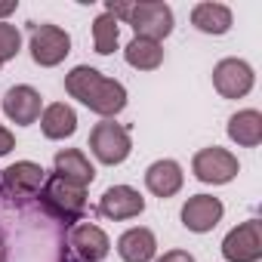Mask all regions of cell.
Here are the masks:
<instances>
[{
    "mask_svg": "<svg viewBox=\"0 0 262 262\" xmlns=\"http://www.w3.org/2000/svg\"><path fill=\"white\" fill-rule=\"evenodd\" d=\"M65 90L71 99H77L80 105H86L93 114L111 120L114 114H120L126 108V86L114 77H105L102 71L90 68V65H77L65 74Z\"/></svg>",
    "mask_w": 262,
    "mask_h": 262,
    "instance_id": "cell-1",
    "label": "cell"
},
{
    "mask_svg": "<svg viewBox=\"0 0 262 262\" xmlns=\"http://www.w3.org/2000/svg\"><path fill=\"white\" fill-rule=\"evenodd\" d=\"M37 198H40V207H43L53 219H59V222H65V225L80 222V216H83V210H86V188H77V185L59 179L56 173L47 176V182H43V188H40Z\"/></svg>",
    "mask_w": 262,
    "mask_h": 262,
    "instance_id": "cell-2",
    "label": "cell"
},
{
    "mask_svg": "<svg viewBox=\"0 0 262 262\" xmlns=\"http://www.w3.org/2000/svg\"><path fill=\"white\" fill-rule=\"evenodd\" d=\"M90 151L99 164L105 167H117L129 158V151H133V139H129V129L114 123V120H102L93 126L90 133Z\"/></svg>",
    "mask_w": 262,
    "mask_h": 262,
    "instance_id": "cell-3",
    "label": "cell"
},
{
    "mask_svg": "<svg viewBox=\"0 0 262 262\" xmlns=\"http://www.w3.org/2000/svg\"><path fill=\"white\" fill-rule=\"evenodd\" d=\"M111 253L108 234L96 222H74L65 237V253L71 262H102Z\"/></svg>",
    "mask_w": 262,
    "mask_h": 262,
    "instance_id": "cell-4",
    "label": "cell"
},
{
    "mask_svg": "<svg viewBox=\"0 0 262 262\" xmlns=\"http://www.w3.org/2000/svg\"><path fill=\"white\" fill-rule=\"evenodd\" d=\"M126 25H133L136 37L145 40H164L173 34V10L164 4V0H142V4L129 7Z\"/></svg>",
    "mask_w": 262,
    "mask_h": 262,
    "instance_id": "cell-5",
    "label": "cell"
},
{
    "mask_svg": "<svg viewBox=\"0 0 262 262\" xmlns=\"http://www.w3.org/2000/svg\"><path fill=\"white\" fill-rule=\"evenodd\" d=\"M28 50H31V59H34L40 68H56V65H62L65 56L71 53V37H68L65 28L43 22V25H34V28H31V43H28Z\"/></svg>",
    "mask_w": 262,
    "mask_h": 262,
    "instance_id": "cell-6",
    "label": "cell"
},
{
    "mask_svg": "<svg viewBox=\"0 0 262 262\" xmlns=\"http://www.w3.org/2000/svg\"><path fill=\"white\" fill-rule=\"evenodd\" d=\"M191 173L201 182H207V185H225V182H231L241 173V164H237V158L228 148L210 145V148H201L191 158Z\"/></svg>",
    "mask_w": 262,
    "mask_h": 262,
    "instance_id": "cell-7",
    "label": "cell"
},
{
    "mask_svg": "<svg viewBox=\"0 0 262 262\" xmlns=\"http://www.w3.org/2000/svg\"><path fill=\"white\" fill-rule=\"evenodd\" d=\"M47 170L34 161H16L7 170H0V191L10 198H37L43 182H47Z\"/></svg>",
    "mask_w": 262,
    "mask_h": 262,
    "instance_id": "cell-8",
    "label": "cell"
},
{
    "mask_svg": "<svg viewBox=\"0 0 262 262\" xmlns=\"http://www.w3.org/2000/svg\"><path fill=\"white\" fill-rule=\"evenodd\" d=\"M225 262H259L262 259V222L247 219L222 237Z\"/></svg>",
    "mask_w": 262,
    "mask_h": 262,
    "instance_id": "cell-9",
    "label": "cell"
},
{
    "mask_svg": "<svg viewBox=\"0 0 262 262\" xmlns=\"http://www.w3.org/2000/svg\"><path fill=\"white\" fill-rule=\"evenodd\" d=\"M256 83L253 68L244 59H222L213 68V86L222 99H244Z\"/></svg>",
    "mask_w": 262,
    "mask_h": 262,
    "instance_id": "cell-10",
    "label": "cell"
},
{
    "mask_svg": "<svg viewBox=\"0 0 262 262\" xmlns=\"http://www.w3.org/2000/svg\"><path fill=\"white\" fill-rule=\"evenodd\" d=\"M4 114L16 123V126H31V123H37L40 120V114H43V99H40V93L34 90V86H28V83H19V86H10L7 93H4Z\"/></svg>",
    "mask_w": 262,
    "mask_h": 262,
    "instance_id": "cell-11",
    "label": "cell"
},
{
    "mask_svg": "<svg viewBox=\"0 0 262 262\" xmlns=\"http://www.w3.org/2000/svg\"><path fill=\"white\" fill-rule=\"evenodd\" d=\"M222 216H225V207L213 194H194V198H188L182 204V225L188 231H194V234L213 231L222 222Z\"/></svg>",
    "mask_w": 262,
    "mask_h": 262,
    "instance_id": "cell-12",
    "label": "cell"
},
{
    "mask_svg": "<svg viewBox=\"0 0 262 262\" xmlns=\"http://www.w3.org/2000/svg\"><path fill=\"white\" fill-rule=\"evenodd\" d=\"M99 213L105 219H114V222L136 219V216L145 213V198L136 188H129V185H111L99 198Z\"/></svg>",
    "mask_w": 262,
    "mask_h": 262,
    "instance_id": "cell-13",
    "label": "cell"
},
{
    "mask_svg": "<svg viewBox=\"0 0 262 262\" xmlns=\"http://www.w3.org/2000/svg\"><path fill=\"white\" fill-rule=\"evenodd\" d=\"M53 173H56L59 179L77 185V188H86V185H93V179H96V167L90 164V158H86L80 148H62V151H56V158H53Z\"/></svg>",
    "mask_w": 262,
    "mask_h": 262,
    "instance_id": "cell-14",
    "label": "cell"
},
{
    "mask_svg": "<svg viewBox=\"0 0 262 262\" xmlns=\"http://www.w3.org/2000/svg\"><path fill=\"white\" fill-rule=\"evenodd\" d=\"M117 256L123 262H151L158 256V237L151 228L136 225V228H126L117 237Z\"/></svg>",
    "mask_w": 262,
    "mask_h": 262,
    "instance_id": "cell-15",
    "label": "cell"
},
{
    "mask_svg": "<svg viewBox=\"0 0 262 262\" xmlns=\"http://www.w3.org/2000/svg\"><path fill=\"white\" fill-rule=\"evenodd\" d=\"M182 182H185V173L176 161L164 158V161H155L148 170H145V188L155 194V198H173L182 191Z\"/></svg>",
    "mask_w": 262,
    "mask_h": 262,
    "instance_id": "cell-16",
    "label": "cell"
},
{
    "mask_svg": "<svg viewBox=\"0 0 262 262\" xmlns=\"http://www.w3.org/2000/svg\"><path fill=\"white\" fill-rule=\"evenodd\" d=\"M40 129H43V136L59 142V139H68L74 136V129H77V111L65 102H53L43 108L40 114Z\"/></svg>",
    "mask_w": 262,
    "mask_h": 262,
    "instance_id": "cell-17",
    "label": "cell"
},
{
    "mask_svg": "<svg viewBox=\"0 0 262 262\" xmlns=\"http://www.w3.org/2000/svg\"><path fill=\"white\" fill-rule=\"evenodd\" d=\"M228 139L241 148H256L262 142V114L256 108H244L228 117Z\"/></svg>",
    "mask_w": 262,
    "mask_h": 262,
    "instance_id": "cell-18",
    "label": "cell"
},
{
    "mask_svg": "<svg viewBox=\"0 0 262 262\" xmlns=\"http://www.w3.org/2000/svg\"><path fill=\"white\" fill-rule=\"evenodd\" d=\"M191 25L204 34H225L231 28V10L225 4H213V0H204V4H194L191 10Z\"/></svg>",
    "mask_w": 262,
    "mask_h": 262,
    "instance_id": "cell-19",
    "label": "cell"
},
{
    "mask_svg": "<svg viewBox=\"0 0 262 262\" xmlns=\"http://www.w3.org/2000/svg\"><path fill=\"white\" fill-rule=\"evenodd\" d=\"M123 59H126L129 68H136V71H155L164 62V47L158 40L133 37V40L126 43V50H123Z\"/></svg>",
    "mask_w": 262,
    "mask_h": 262,
    "instance_id": "cell-20",
    "label": "cell"
},
{
    "mask_svg": "<svg viewBox=\"0 0 262 262\" xmlns=\"http://www.w3.org/2000/svg\"><path fill=\"white\" fill-rule=\"evenodd\" d=\"M117 40H120V22L114 16H108V13L96 16V22H93V47H96V53L111 56L117 50Z\"/></svg>",
    "mask_w": 262,
    "mask_h": 262,
    "instance_id": "cell-21",
    "label": "cell"
},
{
    "mask_svg": "<svg viewBox=\"0 0 262 262\" xmlns=\"http://www.w3.org/2000/svg\"><path fill=\"white\" fill-rule=\"evenodd\" d=\"M19 50H22V34H19V28L10 25V22H0V62L16 59Z\"/></svg>",
    "mask_w": 262,
    "mask_h": 262,
    "instance_id": "cell-22",
    "label": "cell"
},
{
    "mask_svg": "<svg viewBox=\"0 0 262 262\" xmlns=\"http://www.w3.org/2000/svg\"><path fill=\"white\" fill-rule=\"evenodd\" d=\"M13 148H16V136L10 133L7 126H0V158H7Z\"/></svg>",
    "mask_w": 262,
    "mask_h": 262,
    "instance_id": "cell-23",
    "label": "cell"
},
{
    "mask_svg": "<svg viewBox=\"0 0 262 262\" xmlns=\"http://www.w3.org/2000/svg\"><path fill=\"white\" fill-rule=\"evenodd\" d=\"M155 262H194V256L191 253H185V250H167L164 256H158Z\"/></svg>",
    "mask_w": 262,
    "mask_h": 262,
    "instance_id": "cell-24",
    "label": "cell"
},
{
    "mask_svg": "<svg viewBox=\"0 0 262 262\" xmlns=\"http://www.w3.org/2000/svg\"><path fill=\"white\" fill-rule=\"evenodd\" d=\"M16 0H7V4H0V22H7V16H13L16 13Z\"/></svg>",
    "mask_w": 262,
    "mask_h": 262,
    "instance_id": "cell-25",
    "label": "cell"
},
{
    "mask_svg": "<svg viewBox=\"0 0 262 262\" xmlns=\"http://www.w3.org/2000/svg\"><path fill=\"white\" fill-rule=\"evenodd\" d=\"M0 262H7V241H4V234H0Z\"/></svg>",
    "mask_w": 262,
    "mask_h": 262,
    "instance_id": "cell-26",
    "label": "cell"
},
{
    "mask_svg": "<svg viewBox=\"0 0 262 262\" xmlns=\"http://www.w3.org/2000/svg\"><path fill=\"white\" fill-rule=\"evenodd\" d=\"M0 68H4V62H0Z\"/></svg>",
    "mask_w": 262,
    "mask_h": 262,
    "instance_id": "cell-27",
    "label": "cell"
}]
</instances>
